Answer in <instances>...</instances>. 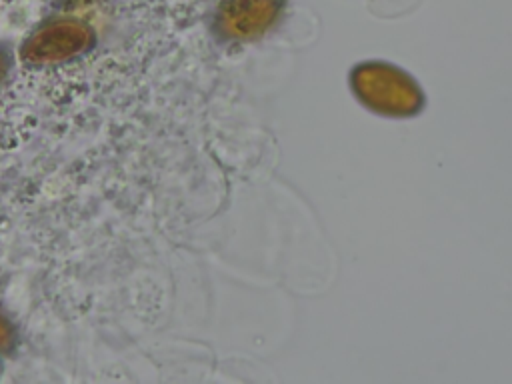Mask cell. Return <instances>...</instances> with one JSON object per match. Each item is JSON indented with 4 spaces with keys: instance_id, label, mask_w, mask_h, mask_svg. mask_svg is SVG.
I'll list each match as a JSON object with an SVG mask.
<instances>
[{
    "instance_id": "cell-2",
    "label": "cell",
    "mask_w": 512,
    "mask_h": 384,
    "mask_svg": "<svg viewBox=\"0 0 512 384\" xmlns=\"http://www.w3.org/2000/svg\"><path fill=\"white\" fill-rule=\"evenodd\" d=\"M350 84L356 96L380 114H414L422 104V92L412 78L388 64L370 62L358 66L350 76Z\"/></svg>"
},
{
    "instance_id": "cell-3",
    "label": "cell",
    "mask_w": 512,
    "mask_h": 384,
    "mask_svg": "<svg viewBox=\"0 0 512 384\" xmlns=\"http://www.w3.org/2000/svg\"><path fill=\"white\" fill-rule=\"evenodd\" d=\"M282 10L284 0H222L214 28L228 42H252L278 24Z\"/></svg>"
},
{
    "instance_id": "cell-5",
    "label": "cell",
    "mask_w": 512,
    "mask_h": 384,
    "mask_svg": "<svg viewBox=\"0 0 512 384\" xmlns=\"http://www.w3.org/2000/svg\"><path fill=\"white\" fill-rule=\"evenodd\" d=\"M8 70H10V54L4 48H0V82L6 78Z\"/></svg>"
},
{
    "instance_id": "cell-1",
    "label": "cell",
    "mask_w": 512,
    "mask_h": 384,
    "mask_svg": "<svg viewBox=\"0 0 512 384\" xmlns=\"http://www.w3.org/2000/svg\"><path fill=\"white\" fill-rule=\"evenodd\" d=\"M96 30L80 16L60 14L44 20L22 42L20 56L30 66H56L88 54Z\"/></svg>"
},
{
    "instance_id": "cell-6",
    "label": "cell",
    "mask_w": 512,
    "mask_h": 384,
    "mask_svg": "<svg viewBox=\"0 0 512 384\" xmlns=\"http://www.w3.org/2000/svg\"><path fill=\"white\" fill-rule=\"evenodd\" d=\"M56 4H66V6H74V4H88V2H96V0H52Z\"/></svg>"
},
{
    "instance_id": "cell-4",
    "label": "cell",
    "mask_w": 512,
    "mask_h": 384,
    "mask_svg": "<svg viewBox=\"0 0 512 384\" xmlns=\"http://www.w3.org/2000/svg\"><path fill=\"white\" fill-rule=\"evenodd\" d=\"M18 334L10 318L0 310V354H8L16 348Z\"/></svg>"
}]
</instances>
